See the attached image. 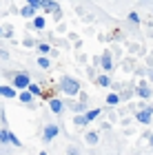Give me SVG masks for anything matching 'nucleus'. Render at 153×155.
Here are the masks:
<instances>
[{
  "instance_id": "obj_1",
  "label": "nucleus",
  "mask_w": 153,
  "mask_h": 155,
  "mask_svg": "<svg viewBox=\"0 0 153 155\" xmlns=\"http://www.w3.org/2000/svg\"><path fill=\"white\" fill-rule=\"evenodd\" d=\"M60 91H62L65 95H78V93H80V84H78L75 78L65 75V78L60 80Z\"/></svg>"
},
{
  "instance_id": "obj_2",
  "label": "nucleus",
  "mask_w": 153,
  "mask_h": 155,
  "mask_svg": "<svg viewBox=\"0 0 153 155\" xmlns=\"http://www.w3.org/2000/svg\"><path fill=\"white\" fill-rule=\"evenodd\" d=\"M29 84H31V80H29L27 73H18L16 78H13V87H16V89H27Z\"/></svg>"
},
{
  "instance_id": "obj_3",
  "label": "nucleus",
  "mask_w": 153,
  "mask_h": 155,
  "mask_svg": "<svg viewBox=\"0 0 153 155\" xmlns=\"http://www.w3.org/2000/svg\"><path fill=\"white\" fill-rule=\"evenodd\" d=\"M151 115H153V109L151 107H144L142 111H138V122H140V124H149L151 122Z\"/></svg>"
},
{
  "instance_id": "obj_4",
  "label": "nucleus",
  "mask_w": 153,
  "mask_h": 155,
  "mask_svg": "<svg viewBox=\"0 0 153 155\" xmlns=\"http://www.w3.org/2000/svg\"><path fill=\"white\" fill-rule=\"evenodd\" d=\"M58 133H60L58 124H49V126L45 129V133H42V140H45V142H51V140H53L55 135H58Z\"/></svg>"
},
{
  "instance_id": "obj_5",
  "label": "nucleus",
  "mask_w": 153,
  "mask_h": 155,
  "mask_svg": "<svg viewBox=\"0 0 153 155\" xmlns=\"http://www.w3.org/2000/svg\"><path fill=\"white\" fill-rule=\"evenodd\" d=\"M49 107H51V111H53L55 115H60L62 111H65V104H62L58 97H51V100H49Z\"/></svg>"
},
{
  "instance_id": "obj_6",
  "label": "nucleus",
  "mask_w": 153,
  "mask_h": 155,
  "mask_svg": "<svg viewBox=\"0 0 153 155\" xmlns=\"http://www.w3.org/2000/svg\"><path fill=\"white\" fill-rule=\"evenodd\" d=\"M0 95L11 100V97H16V89H13V87H7V84H0Z\"/></svg>"
},
{
  "instance_id": "obj_7",
  "label": "nucleus",
  "mask_w": 153,
  "mask_h": 155,
  "mask_svg": "<svg viewBox=\"0 0 153 155\" xmlns=\"http://www.w3.org/2000/svg\"><path fill=\"white\" fill-rule=\"evenodd\" d=\"M102 69H104V71H111V67H113V62H111V53L109 51H104V55H102Z\"/></svg>"
},
{
  "instance_id": "obj_8",
  "label": "nucleus",
  "mask_w": 153,
  "mask_h": 155,
  "mask_svg": "<svg viewBox=\"0 0 153 155\" xmlns=\"http://www.w3.org/2000/svg\"><path fill=\"white\" fill-rule=\"evenodd\" d=\"M18 100L22 102V104H31L33 102V93H31V91H22V93L18 95Z\"/></svg>"
},
{
  "instance_id": "obj_9",
  "label": "nucleus",
  "mask_w": 153,
  "mask_h": 155,
  "mask_svg": "<svg viewBox=\"0 0 153 155\" xmlns=\"http://www.w3.org/2000/svg\"><path fill=\"white\" fill-rule=\"evenodd\" d=\"M42 9H47V11H55V13H58V2H55V0H42Z\"/></svg>"
},
{
  "instance_id": "obj_10",
  "label": "nucleus",
  "mask_w": 153,
  "mask_h": 155,
  "mask_svg": "<svg viewBox=\"0 0 153 155\" xmlns=\"http://www.w3.org/2000/svg\"><path fill=\"white\" fill-rule=\"evenodd\" d=\"M20 13H22V16H25V18H31V16H36V7H31V5H27V7H25V9H22V11H20Z\"/></svg>"
},
{
  "instance_id": "obj_11",
  "label": "nucleus",
  "mask_w": 153,
  "mask_h": 155,
  "mask_svg": "<svg viewBox=\"0 0 153 155\" xmlns=\"http://www.w3.org/2000/svg\"><path fill=\"white\" fill-rule=\"evenodd\" d=\"M45 18L42 16H33V27H36V29H45Z\"/></svg>"
},
{
  "instance_id": "obj_12",
  "label": "nucleus",
  "mask_w": 153,
  "mask_h": 155,
  "mask_svg": "<svg viewBox=\"0 0 153 155\" xmlns=\"http://www.w3.org/2000/svg\"><path fill=\"white\" fill-rule=\"evenodd\" d=\"M85 115H87V122H93V120L100 115V109H91V111H87Z\"/></svg>"
},
{
  "instance_id": "obj_13",
  "label": "nucleus",
  "mask_w": 153,
  "mask_h": 155,
  "mask_svg": "<svg viewBox=\"0 0 153 155\" xmlns=\"http://www.w3.org/2000/svg\"><path fill=\"white\" fill-rule=\"evenodd\" d=\"M118 102H120V95H115V93H109V95H107V104H111V107H115Z\"/></svg>"
},
{
  "instance_id": "obj_14",
  "label": "nucleus",
  "mask_w": 153,
  "mask_h": 155,
  "mask_svg": "<svg viewBox=\"0 0 153 155\" xmlns=\"http://www.w3.org/2000/svg\"><path fill=\"white\" fill-rule=\"evenodd\" d=\"M87 144H98V133L89 131V133H87Z\"/></svg>"
},
{
  "instance_id": "obj_15",
  "label": "nucleus",
  "mask_w": 153,
  "mask_h": 155,
  "mask_svg": "<svg viewBox=\"0 0 153 155\" xmlns=\"http://www.w3.org/2000/svg\"><path fill=\"white\" fill-rule=\"evenodd\" d=\"M38 67L40 69H49L51 67V60L49 58H38Z\"/></svg>"
},
{
  "instance_id": "obj_16",
  "label": "nucleus",
  "mask_w": 153,
  "mask_h": 155,
  "mask_svg": "<svg viewBox=\"0 0 153 155\" xmlns=\"http://www.w3.org/2000/svg\"><path fill=\"white\" fill-rule=\"evenodd\" d=\"M98 84H100V87H111L109 75H100V78H98Z\"/></svg>"
},
{
  "instance_id": "obj_17",
  "label": "nucleus",
  "mask_w": 153,
  "mask_h": 155,
  "mask_svg": "<svg viewBox=\"0 0 153 155\" xmlns=\"http://www.w3.org/2000/svg\"><path fill=\"white\" fill-rule=\"evenodd\" d=\"M138 95H142V97H149V95H151V89H149V87H144V84H142V87L138 89Z\"/></svg>"
},
{
  "instance_id": "obj_18",
  "label": "nucleus",
  "mask_w": 153,
  "mask_h": 155,
  "mask_svg": "<svg viewBox=\"0 0 153 155\" xmlns=\"http://www.w3.org/2000/svg\"><path fill=\"white\" fill-rule=\"evenodd\" d=\"M27 91H31L33 95H40V93H42V91H40V87H38V84H33V82L29 84V87H27Z\"/></svg>"
},
{
  "instance_id": "obj_19",
  "label": "nucleus",
  "mask_w": 153,
  "mask_h": 155,
  "mask_svg": "<svg viewBox=\"0 0 153 155\" xmlns=\"http://www.w3.org/2000/svg\"><path fill=\"white\" fill-rule=\"evenodd\" d=\"M73 111H75V113H82V111H87V102H80V104H73V107H71Z\"/></svg>"
},
{
  "instance_id": "obj_20",
  "label": "nucleus",
  "mask_w": 153,
  "mask_h": 155,
  "mask_svg": "<svg viewBox=\"0 0 153 155\" xmlns=\"http://www.w3.org/2000/svg\"><path fill=\"white\" fill-rule=\"evenodd\" d=\"M75 124H78V126L89 124V122H87V115H80V113H78V115H75Z\"/></svg>"
},
{
  "instance_id": "obj_21",
  "label": "nucleus",
  "mask_w": 153,
  "mask_h": 155,
  "mask_svg": "<svg viewBox=\"0 0 153 155\" xmlns=\"http://www.w3.org/2000/svg\"><path fill=\"white\" fill-rule=\"evenodd\" d=\"M9 137H11V133H9V131H0V142H2V144H5V142L9 144Z\"/></svg>"
},
{
  "instance_id": "obj_22",
  "label": "nucleus",
  "mask_w": 153,
  "mask_h": 155,
  "mask_svg": "<svg viewBox=\"0 0 153 155\" xmlns=\"http://www.w3.org/2000/svg\"><path fill=\"white\" fill-rule=\"evenodd\" d=\"M27 5H31V7H36V9H40V7H42V0H27Z\"/></svg>"
},
{
  "instance_id": "obj_23",
  "label": "nucleus",
  "mask_w": 153,
  "mask_h": 155,
  "mask_svg": "<svg viewBox=\"0 0 153 155\" xmlns=\"http://www.w3.org/2000/svg\"><path fill=\"white\" fill-rule=\"evenodd\" d=\"M129 20H131V22H135V25H138V22H140V16H138L135 11H131V13H129Z\"/></svg>"
},
{
  "instance_id": "obj_24",
  "label": "nucleus",
  "mask_w": 153,
  "mask_h": 155,
  "mask_svg": "<svg viewBox=\"0 0 153 155\" xmlns=\"http://www.w3.org/2000/svg\"><path fill=\"white\" fill-rule=\"evenodd\" d=\"M9 144H16V146H22V142H20V140H18L16 135H13V133H11V137H9Z\"/></svg>"
},
{
  "instance_id": "obj_25",
  "label": "nucleus",
  "mask_w": 153,
  "mask_h": 155,
  "mask_svg": "<svg viewBox=\"0 0 153 155\" xmlns=\"http://www.w3.org/2000/svg\"><path fill=\"white\" fill-rule=\"evenodd\" d=\"M38 49H40L42 53H51V47H49V45H40Z\"/></svg>"
},
{
  "instance_id": "obj_26",
  "label": "nucleus",
  "mask_w": 153,
  "mask_h": 155,
  "mask_svg": "<svg viewBox=\"0 0 153 155\" xmlns=\"http://www.w3.org/2000/svg\"><path fill=\"white\" fill-rule=\"evenodd\" d=\"M40 155H49V153H45V151H42V153H40Z\"/></svg>"
},
{
  "instance_id": "obj_27",
  "label": "nucleus",
  "mask_w": 153,
  "mask_h": 155,
  "mask_svg": "<svg viewBox=\"0 0 153 155\" xmlns=\"http://www.w3.org/2000/svg\"><path fill=\"white\" fill-rule=\"evenodd\" d=\"M151 146H153V135H151Z\"/></svg>"
}]
</instances>
